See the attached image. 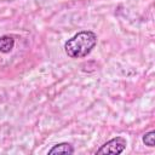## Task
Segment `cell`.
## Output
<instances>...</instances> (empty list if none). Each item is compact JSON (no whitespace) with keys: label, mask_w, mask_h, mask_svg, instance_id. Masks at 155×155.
<instances>
[{"label":"cell","mask_w":155,"mask_h":155,"mask_svg":"<svg viewBox=\"0 0 155 155\" xmlns=\"http://www.w3.org/2000/svg\"><path fill=\"white\" fill-rule=\"evenodd\" d=\"M97 45V35L91 30H82L68 39L64 51L70 58H84L91 53Z\"/></svg>","instance_id":"obj_1"},{"label":"cell","mask_w":155,"mask_h":155,"mask_svg":"<svg viewBox=\"0 0 155 155\" xmlns=\"http://www.w3.org/2000/svg\"><path fill=\"white\" fill-rule=\"evenodd\" d=\"M126 145H127V140L124 137L117 136V137L111 138L107 143H104L96 151V154H98V155H101V154H115V155H117V154H121L126 149Z\"/></svg>","instance_id":"obj_2"},{"label":"cell","mask_w":155,"mask_h":155,"mask_svg":"<svg viewBox=\"0 0 155 155\" xmlns=\"http://www.w3.org/2000/svg\"><path fill=\"white\" fill-rule=\"evenodd\" d=\"M47 154L48 155H71V154H74V147L67 142L58 143V144L53 145L48 150Z\"/></svg>","instance_id":"obj_3"},{"label":"cell","mask_w":155,"mask_h":155,"mask_svg":"<svg viewBox=\"0 0 155 155\" xmlns=\"http://www.w3.org/2000/svg\"><path fill=\"white\" fill-rule=\"evenodd\" d=\"M15 47V39L10 35H2L0 36V52L8 53Z\"/></svg>","instance_id":"obj_4"},{"label":"cell","mask_w":155,"mask_h":155,"mask_svg":"<svg viewBox=\"0 0 155 155\" xmlns=\"http://www.w3.org/2000/svg\"><path fill=\"white\" fill-rule=\"evenodd\" d=\"M142 140H143V143H144L145 145L153 148L154 144H155V131H149V132H147V133L143 136Z\"/></svg>","instance_id":"obj_5"}]
</instances>
